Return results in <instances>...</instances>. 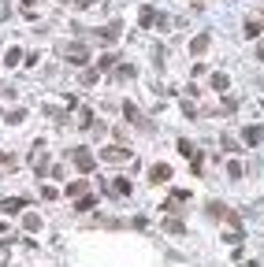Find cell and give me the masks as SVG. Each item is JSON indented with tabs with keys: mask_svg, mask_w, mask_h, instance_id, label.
Listing matches in <instances>:
<instances>
[{
	"mask_svg": "<svg viewBox=\"0 0 264 267\" xmlns=\"http://www.w3.org/2000/svg\"><path fill=\"white\" fill-rule=\"evenodd\" d=\"M71 164L78 167L82 175H90V171L97 167V160H93V152H90V149H82V145H78V149H71Z\"/></svg>",
	"mask_w": 264,
	"mask_h": 267,
	"instance_id": "cell-1",
	"label": "cell"
},
{
	"mask_svg": "<svg viewBox=\"0 0 264 267\" xmlns=\"http://www.w3.org/2000/svg\"><path fill=\"white\" fill-rule=\"evenodd\" d=\"M205 212H209V219H227L234 230H238V215H234L227 204H220V200H209V208H205Z\"/></svg>",
	"mask_w": 264,
	"mask_h": 267,
	"instance_id": "cell-2",
	"label": "cell"
},
{
	"mask_svg": "<svg viewBox=\"0 0 264 267\" xmlns=\"http://www.w3.org/2000/svg\"><path fill=\"white\" fill-rule=\"evenodd\" d=\"M101 160H105V164H127L130 149L127 145H105V149H101Z\"/></svg>",
	"mask_w": 264,
	"mask_h": 267,
	"instance_id": "cell-3",
	"label": "cell"
},
{
	"mask_svg": "<svg viewBox=\"0 0 264 267\" xmlns=\"http://www.w3.org/2000/svg\"><path fill=\"white\" fill-rule=\"evenodd\" d=\"M60 52L67 56L71 63H78V67H82V63H90V49H86V45H63Z\"/></svg>",
	"mask_w": 264,
	"mask_h": 267,
	"instance_id": "cell-4",
	"label": "cell"
},
{
	"mask_svg": "<svg viewBox=\"0 0 264 267\" xmlns=\"http://www.w3.org/2000/svg\"><path fill=\"white\" fill-rule=\"evenodd\" d=\"M93 34H97V37H101L105 45H112V41H119V34H123V26H119V23H108V26H101V30H93Z\"/></svg>",
	"mask_w": 264,
	"mask_h": 267,
	"instance_id": "cell-5",
	"label": "cell"
},
{
	"mask_svg": "<svg viewBox=\"0 0 264 267\" xmlns=\"http://www.w3.org/2000/svg\"><path fill=\"white\" fill-rule=\"evenodd\" d=\"M123 115H127V122H134V126H141V130H149V122H145V115H141V111L134 108V104H123Z\"/></svg>",
	"mask_w": 264,
	"mask_h": 267,
	"instance_id": "cell-6",
	"label": "cell"
},
{
	"mask_svg": "<svg viewBox=\"0 0 264 267\" xmlns=\"http://www.w3.org/2000/svg\"><path fill=\"white\" fill-rule=\"evenodd\" d=\"M242 141H246V145H260L264 141V126H246L242 130Z\"/></svg>",
	"mask_w": 264,
	"mask_h": 267,
	"instance_id": "cell-7",
	"label": "cell"
},
{
	"mask_svg": "<svg viewBox=\"0 0 264 267\" xmlns=\"http://www.w3.org/2000/svg\"><path fill=\"white\" fill-rule=\"evenodd\" d=\"M23 208H26V200H23V197H8L4 204H0V212H8V215H19Z\"/></svg>",
	"mask_w": 264,
	"mask_h": 267,
	"instance_id": "cell-8",
	"label": "cell"
},
{
	"mask_svg": "<svg viewBox=\"0 0 264 267\" xmlns=\"http://www.w3.org/2000/svg\"><path fill=\"white\" fill-rule=\"evenodd\" d=\"M167 178H171V167H167V164H156L153 171H149V182H156V186L167 182Z\"/></svg>",
	"mask_w": 264,
	"mask_h": 267,
	"instance_id": "cell-9",
	"label": "cell"
},
{
	"mask_svg": "<svg viewBox=\"0 0 264 267\" xmlns=\"http://www.w3.org/2000/svg\"><path fill=\"white\" fill-rule=\"evenodd\" d=\"M209 41H212V37H209V34H197V37H194V41H190V52H194V56H201L205 49H209Z\"/></svg>",
	"mask_w": 264,
	"mask_h": 267,
	"instance_id": "cell-10",
	"label": "cell"
},
{
	"mask_svg": "<svg viewBox=\"0 0 264 267\" xmlns=\"http://www.w3.org/2000/svg\"><path fill=\"white\" fill-rule=\"evenodd\" d=\"M86 189H90V186H86V178H78V182H71V186H67V197L78 200V197H86Z\"/></svg>",
	"mask_w": 264,
	"mask_h": 267,
	"instance_id": "cell-11",
	"label": "cell"
},
{
	"mask_svg": "<svg viewBox=\"0 0 264 267\" xmlns=\"http://www.w3.org/2000/svg\"><path fill=\"white\" fill-rule=\"evenodd\" d=\"M138 23H141V26H153V23H160V15L153 12V8H141V15H138Z\"/></svg>",
	"mask_w": 264,
	"mask_h": 267,
	"instance_id": "cell-12",
	"label": "cell"
},
{
	"mask_svg": "<svg viewBox=\"0 0 264 267\" xmlns=\"http://www.w3.org/2000/svg\"><path fill=\"white\" fill-rule=\"evenodd\" d=\"M164 230L167 234H186V226H183V219H164Z\"/></svg>",
	"mask_w": 264,
	"mask_h": 267,
	"instance_id": "cell-13",
	"label": "cell"
},
{
	"mask_svg": "<svg viewBox=\"0 0 264 267\" xmlns=\"http://www.w3.org/2000/svg\"><path fill=\"white\" fill-rule=\"evenodd\" d=\"M112 193L127 197V193H130V178H116V182H112Z\"/></svg>",
	"mask_w": 264,
	"mask_h": 267,
	"instance_id": "cell-14",
	"label": "cell"
},
{
	"mask_svg": "<svg viewBox=\"0 0 264 267\" xmlns=\"http://www.w3.org/2000/svg\"><path fill=\"white\" fill-rule=\"evenodd\" d=\"M116 63H119V60H116V52H105V56H101V63H97V71H112Z\"/></svg>",
	"mask_w": 264,
	"mask_h": 267,
	"instance_id": "cell-15",
	"label": "cell"
},
{
	"mask_svg": "<svg viewBox=\"0 0 264 267\" xmlns=\"http://www.w3.org/2000/svg\"><path fill=\"white\" fill-rule=\"evenodd\" d=\"M227 85H231V78H227V74H212V89H216V93H223Z\"/></svg>",
	"mask_w": 264,
	"mask_h": 267,
	"instance_id": "cell-16",
	"label": "cell"
},
{
	"mask_svg": "<svg viewBox=\"0 0 264 267\" xmlns=\"http://www.w3.org/2000/svg\"><path fill=\"white\" fill-rule=\"evenodd\" d=\"M93 204H97V197H90V193H86V197H78V200H74V208H78V212H90V208H93Z\"/></svg>",
	"mask_w": 264,
	"mask_h": 267,
	"instance_id": "cell-17",
	"label": "cell"
},
{
	"mask_svg": "<svg viewBox=\"0 0 264 267\" xmlns=\"http://www.w3.org/2000/svg\"><path fill=\"white\" fill-rule=\"evenodd\" d=\"M134 74H138L134 67H130V63H123V67H119V71H116V78H119V82H130V78H134Z\"/></svg>",
	"mask_w": 264,
	"mask_h": 267,
	"instance_id": "cell-18",
	"label": "cell"
},
{
	"mask_svg": "<svg viewBox=\"0 0 264 267\" xmlns=\"http://www.w3.org/2000/svg\"><path fill=\"white\" fill-rule=\"evenodd\" d=\"M78 126H93V111L90 108H78Z\"/></svg>",
	"mask_w": 264,
	"mask_h": 267,
	"instance_id": "cell-19",
	"label": "cell"
},
{
	"mask_svg": "<svg viewBox=\"0 0 264 267\" xmlns=\"http://www.w3.org/2000/svg\"><path fill=\"white\" fill-rule=\"evenodd\" d=\"M19 60H23V52H19V49H12V52L4 56V63H8V67H19Z\"/></svg>",
	"mask_w": 264,
	"mask_h": 267,
	"instance_id": "cell-20",
	"label": "cell"
},
{
	"mask_svg": "<svg viewBox=\"0 0 264 267\" xmlns=\"http://www.w3.org/2000/svg\"><path fill=\"white\" fill-rule=\"evenodd\" d=\"M23 226H26V230H41V219H37V215H26Z\"/></svg>",
	"mask_w": 264,
	"mask_h": 267,
	"instance_id": "cell-21",
	"label": "cell"
},
{
	"mask_svg": "<svg viewBox=\"0 0 264 267\" xmlns=\"http://www.w3.org/2000/svg\"><path fill=\"white\" fill-rule=\"evenodd\" d=\"M227 175L231 178H242V164H238V160H231V164H227Z\"/></svg>",
	"mask_w": 264,
	"mask_h": 267,
	"instance_id": "cell-22",
	"label": "cell"
},
{
	"mask_svg": "<svg viewBox=\"0 0 264 267\" xmlns=\"http://www.w3.org/2000/svg\"><path fill=\"white\" fill-rule=\"evenodd\" d=\"M179 152H183V156H190V160L197 156V152H194V145H190V141H179Z\"/></svg>",
	"mask_w": 264,
	"mask_h": 267,
	"instance_id": "cell-23",
	"label": "cell"
},
{
	"mask_svg": "<svg viewBox=\"0 0 264 267\" xmlns=\"http://www.w3.org/2000/svg\"><path fill=\"white\" fill-rule=\"evenodd\" d=\"M26 119V111L23 108H19V111H12V115H8V122H12V126H19V122H23Z\"/></svg>",
	"mask_w": 264,
	"mask_h": 267,
	"instance_id": "cell-24",
	"label": "cell"
},
{
	"mask_svg": "<svg viewBox=\"0 0 264 267\" xmlns=\"http://www.w3.org/2000/svg\"><path fill=\"white\" fill-rule=\"evenodd\" d=\"M257 34H260V26H257V23L249 19V23H246V37H257Z\"/></svg>",
	"mask_w": 264,
	"mask_h": 267,
	"instance_id": "cell-25",
	"label": "cell"
},
{
	"mask_svg": "<svg viewBox=\"0 0 264 267\" xmlns=\"http://www.w3.org/2000/svg\"><path fill=\"white\" fill-rule=\"evenodd\" d=\"M41 197H45V200H56V197H60V193H56V189H52V186H41Z\"/></svg>",
	"mask_w": 264,
	"mask_h": 267,
	"instance_id": "cell-26",
	"label": "cell"
},
{
	"mask_svg": "<svg viewBox=\"0 0 264 267\" xmlns=\"http://www.w3.org/2000/svg\"><path fill=\"white\" fill-rule=\"evenodd\" d=\"M74 4H78V8H93L97 0H74Z\"/></svg>",
	"mask_w": 264,
	"mask_h": 267,
	"instance_id": "cell-27",
	"label": "cell"
}]
</instances>
